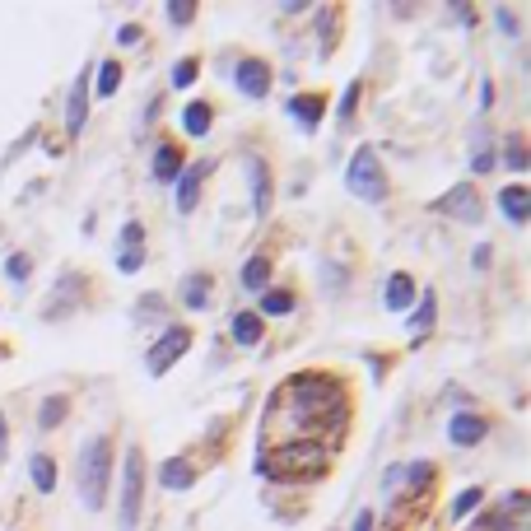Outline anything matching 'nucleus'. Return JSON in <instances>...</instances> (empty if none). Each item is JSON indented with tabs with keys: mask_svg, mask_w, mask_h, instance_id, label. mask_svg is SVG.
<instances>
[{
	"mask_svg": "<svg viewBox=\"0 0 531 531\" xmlns=\"http://www.w3.org/2000/svg\"><path fill=\"white\" fill-rule=\"evenodd\" d=\"M326 447L313 443V438H289V443H279L270 457L257 462L261 475H270V481H298V475H322L326 471Z\"/></svg>",
	"mask_w": 531,
	"mask_h": 531,
	"instance_id": "1",
	"label": "nucleus"
},
{
	"mask_svg": "<svg viewBox=\"0 0 531 531\" xmlns=\"http://www.w3.org/2000/svg\"><path fill=\"white\" fill-rule=\"evenodd\" d=\"M107 485H112V438L98 434L79 447V503L98 513L107 503Z\"/></svg>",
	"mask_w": 531,
	"mask_h": 531,
	"instance_id": "2",
	"label": "nucleus"
},
{
	"mask_svg": "<svg viewBox=\"0 0 531 531\" xmlns=\"http://www.w3.org/2000/svg\"><path fill=\"white\" fill-rule=\"evenodd\" d=\"M285 397L294 406V415H307V419H322L335 410H341V382L326 378V373H298L289 387H285Z\"/></svg>",
	"mask_w": 531,
	"mask_h": 531,
	"instance_id": "3",
	"label": "nucleus"
},
{
	"mask_svg": "<svg viewBox=\"0 0 531 531\" xmlns=\"http://www.w3.org/2000/svg\"><path fill=\"white\" fill-rule=\"evenodd\" d=\"M345 191L350 196H359V201H369V206H378V201H387V173H382V159H378V150L373 145H359L354 150V159L345 163Z\"/></svg>",
	"mask_w": 531,
	"mask_h": 531,
	"instance_id": "4",
	"label": "nucleus"
},
{
	"mask_svg": "<svg viewBox=\"0 0 531 531\" xmlns=\"http://www.w3.org/2000/svg\"><path fill=\"white\" fill-rule=\"evenodd\" d=\"M140 503H145V453L131 443L122 457V522H117V531L140 526Z\"/></svg>",
	"mask_w": 531,
	"mask_h": 531,
	"instance_id": "5",
	"label": "nucleus"
},
{
	"mask_svg": "<svg viewBox=\"0 0 531 531\" xmlns=\"http://www.w3.org/2000/svg\"><path fill=\"white\" fill-rule=\"evenodd\" d=\"M429 210L443 215V219H462V224H481L485 219V201H481V191H475V182H457L453 191H443Z\"/></svg>",
	"mask_w": 531,
	"mask_h": 531,
	"instance_id": "6",
	"label": "nucleus"
},
{
	"mask_svg": "<svg viewBox=\"0 0 531 531\" xmlns=\"http://www.w3.org/2000/svg\"><path fill=\"white\" fill-rule=\"evenodd\" d=\"M187 350H191V326H163V335L154 341V350L145 354V369H150L154 378H163Z\"/></svg>",
	"mask_w": 531,
	"mask_h": 531,
	"instance_id": "7",
	"label": "nucleus"
},
{
	"mask_svg": "<svg viewBox=\"0 0 531 531\" xmlns=\"http://www.w3.org/2000/svg\"><path fill=\"white\" fill-rule=\"evenodd\" d=\"M84 285H89V275L66 270V275H61V285H56V294L42 303V317H47V322H61L66 313H75V307L84 303Z\"/></svg>",
	"mask_w": 531,
	"mask_h": 531,
	"instance_id": "8",
	"label": "nucleus"
},
{
	"mask_svg": "<svg viewBox=\"0 0 531 531\" xmlns=\"http://www.w3.org/2000/svg\"><path fill=\"white\" fill-rule=\"evenodd\" d=\"M270 61H261V56H243V61L233 66V84H238V94L252 98V103H261L270 94Z\"/></svg>",
	"mask_w": 531,
	"mask_h": 531,
	"instance_id": "9",
	"label": "nucleus"
},
{
	"mask_svg": "<svg viewBox=\"0 0 531 531\" xmlns=\"http://www.w3.org/2000/svg\"><path fill=\"white\" fill-rule=\"evenodd\" d=\"M84 122H89V70H79L70 84V98H66V135L79 140Z\"/></svg>",
	"mask_w": 531,
	"mask_h": 531,
	"instance_id": "10",
	"label": "nucleus"
},
{
	"mask_svg": "<svg viewBox=\"0 0 531 531\" xmlns=\"http://www.w3.org/2000/svg\"><path fill=\"white\" fill-rule=\"evenodd\" d=\"M210 168H215V159H201L196 168H182V178H178V215H191V210H196V201H201V187H206V178H210Z\"/></svg>",
	"mask_w": 531,
	"mask_h": 531,
	"instance_id": "11",
	"label": "nucleus"
},
{
	"mask_svg": "<svg viewBox=\"0 0 531 531\" xmlns=\"http://www.w3.org/2000/svg\"><path fill=\"white\" fill-rule=\"evenodd\" d=\"M419 298V285L406 275V270H391L387 275V289H382V307H391V313H406V307Z\"/></svg>",
	"mask_w": 531,
	"mask_h": 531,
	"instance_id": "12",
	"label": "nucleus"
},
{
	"mask_svg": "<svg viewBox=\"0 0 531 531\" xmlns=\"http://www.w3.org/2000/svg\"><path fill=\"white\" fill-rule=\"evenodd\" d=\"M485 434H490V419L485 415H453V425H447L453 447H475V443H485Z\"/></svg>",
	"mask_w": 531,
	"mask_h": 531,
	"instance_id": "13",
	"label": "nucleus"
},
{
	"mask_svg": "<svg viewBox=\"0 0 531 531\" xmlns=\"http://www.w3.org/2000/svg\"><path fill=\"white\" fill-rule=\"evenodd\" d=\"M196 475H201V471H196L191 457H168V462L159 466V485H163V490H173V494H182V490L196 485Z\"/></svg>",
	"mask_w": 531,
	"mask_h": 531,
	"instance_id": "14",
	"label": "nucleus"
},
{
	"mask_svg": "<svg viewBox=\"0 0 531 531\" xmlns=\"http://www.w3.org/2000/svg\"><path fill=\"white\" fill-rule=\"evenodd\" d=\"M499 210L508 215V224H526V215H531V191L522 187V182H508L499 191Z\"/></svg>",
	"mask_w": 531,
	"mask_h": 531,
	"instance_id": "15",
	"label": "nucleus"
},
{
	"mask_svg": "<svg viewBox=\"0 0 531 531\" xmlns=\"http://www.w3.org/2000/svg\"><path fill=\"white\" fill-rule=\"evenodd\" d=\"M289 112H294V122H298L303 131H317L322 112H326V98H322V94H294V98H289Z\"/></svg>",
	"mask_w": 531,
	"mask_h": 531,
	"instance_id": "16",
	"label": "nucleus"
},
{
	"mask_svg": "<svg viewBox=\"0 0 531 531\" xmlns=\"http://www.w3.org/2000/svg\"><path fill=\"white\" fill-rule=\"evenodd\" d=\"M270 257H266V252H257V257H247L243 261V289L247 294H266L270 289Z\"/></svg>",
	"mask_w": 531,
	"mask_h": 531,
	"instance_id": "17",
	"label": "nucleus"
},
{
	"mask_svg": "<svg viewBox=\"0 0 531 531\" xmlns=\"http://www.w3.org/2000/svg\"><path fill=\"white\" fill-rule=\"evenodd\" d=\"M247 173H252V206H257V215H270V168H266V159H247Z\"/></svg>",
	"mask_w": 531,
	"mask_h": 531,
	"instance_id": "18",
	"label": "nucleus"
},
{
	"mask_svg": "<svg viewBox=\"0 0 531 531\" xmlns=\"http://www.w3.org/2000/svg\"><path fill=\"white\" fill-rule=\"evenodd\" d=\"M210 126H215V107H210L206 98H196V103L182 107V131H187V135L201 140V135H210Z\"/></svg>",
	"mask_w": 531,
	"mask_h": 531,
	"instance_id": "19",
	"label": "nucleus"
},
{
	"mask_svg": "<svg viewBox=\"0 0 531 531\" xmlns=\"http://www.w3.org/2000/svg\"><path fill=\"white\" fill-rule=\"evenodd\" d=\"M182 168H187V159H182L178 145H159L154 150V182H178Z\"/></svg>",
	"mask_w": 531,
	"mask_h": 531,
	"instance_id": "20",
	"label": "nucleus"
},
{
	"mask_svg": "<svg viewBox=\"0 0 531 531\" xmlns=\"http://www.w3.org/2000/svg\"><path fill=\"white\" fill-rule=\"evenodd\" d=\"M229 335L238 345H261V335H266V322L257 317V313H233V322H229Z\"/></svg>",
	"mask_w": 531,
	"mask_h": 531,
	"instance_id": "21",
	"label": "nucleus"
},
{
	"mask_svg": "<svg viewBox=\"0 0 531 531\" xmlns=\"http://www.w3.org/2000/svg\"><path fill=\"white\" fill-rule=\"evenodd\" d=\"M434 322H438V294L434 289H425V294H419V303H415V313H410V331L415 335H429L434 331Z\"/></svg>",
	"mask_w": 531,
	"mask_h": 531,
	"instance_id": "22",
	"label": "nucleus"
},
{
	"mask_svg": "<svg viewBox=\"0 0 531 531\" xmlns=\"http://www.w3.org/2000/svg\"><path fill=\"white\" fill-rule=\"evenodd\" d=\"M191 313H201V307H210V275L206 270H196V275H187L182 279V294H178Z\"/></svg>",
	"mask_w": 531,
	"mask_h": 531,
	"instance_id": "23",
	"label": "nucleus"
},
{
	"mask_svg": "<svg viewBox=\"0 0 531 531\" xmlns=\"http://www.w3.org/2000/svg\"><path fill=\"white\" fill-rule=\"evenodd\" d=\"M66 415H70V397H66V391H56V397H47L42 406H38V429H61L66 425Z\"/></svg>",
	"mask_w": 531,
	"mask_h": 531,
	"instance_id": "24",
	"label": "nucleus"
},
{
	"mask_svg": "<svg viewBox=\"0 0 531 531\" xmlns=\"http://www.w3.org/2000/svg\"><path fill=\"white\" fill-rule=\"evenodd\" d=\"M131 317H135L140 326H150V322H168V298H159V294H140L135 307H131Z\"/></svg>",
	"mask_w": 531,
	"mask_h": 531,
	"instance_id": "25",
	"label": "nucleus"
},
{
	"mask_svg": "<svg viewBox=\"0 0 531 531\" xmlns=\"http://www.w3.org/2000/svg\"><path fill=\"white\" fill-rule=\"evenodd\" d=\"M294 307H298V298H294L289 289H266V294H261V313H266V317H285V313H294ZM261 313H257V317H261Z\"/></svg>",
	"mask_w": 531,
	"mask_h": 531,
	"instance_id": "26",
	"label": "nucleus"
},
{
	"mask_svg": "<svg viewBox=\"0 0 531 531\" xmlns=\"http://www.w3.org/2000/svg\"><path fill=\"white\" fill-rule=\"evenodd\" d=\"M481 503H485V490H481V485H471V490H462V494L453 499V508H447V517L462 522V517H471L475 508H481Z\"/></svg>",
	"mask_w": 531,
	"mask_h": 531,
	"instance_id": "27",
	"label": "nucleus"
},
{
	"mask_svg": "<svg viewBox=\"0 0 531 531\" xmlns=\"http://www.w3.org/2000/svg\"><path fill=\"white\" fill-rule=\"evenodd\" d=\"M28 471H33V485H38L42 494H51V490H56V462H51V457L33 453V457H28Z\"/></svg>",
	"mask_w": 531,
	"mask_h": 531,
	"instance_id": "28",
	"label": "nucleus"
},
{
	"mask_svg": "<svg viewBox=\"0 0 531 531\" xmlns=\"http://www.w3.org/2000/svg\"><path fill=\"white\" fill-rule=\"evenodd\" d=\"M494 163H499V154H494V145H490V135H485V131H475V159H471V173H494Z\"/></svg>",
	"mask_w": 531,
	"mask_h": 531,
	"instance_id": "29",
	"label": "nucleus"
},
{
	"mask_svg": "<svg viewBox=\"0 0 531 531\" xmlns=\"http://www.w3.org/2000/svg\"><path fill=\"white\" fill-rule=\"evenodd\" d=\"M331 47H335V10L322 5V10H317V51L331 56Z\"/></svg>",
	"mask_w": 531,
	"mask_h": 531,
	"instance_id": "30",
	"label": "nucleus"
},
{
	"mask_svg": "<svg viewBox=\"0 0 531 531\" xmlns=\"http://www.w3.org/2000/svg\"><path fill=\"white\" fill-rule=\"evenodd\" d=\"M122 89V61H103V70H98V98H112Z\"/></svg>",
	"mask_w": 531,
	"mask_h": 531,
	"instance_id": "31",
	"label": "nucleus"
},
{
	"mask_svg": "<svg viewBox=\"0 0 531 531\" xmlns=\"http://www.w3.org/2000/svg\"><path fill=\"white\" fill-rule=\"evenodd\" d=\"M196 79H201V61H196V56H182V61L173 66V89H191Z\"/></svg>",
	"mask_w": 531,
	"mask_h": 531,
	"instance_id": "32",
	"label": "nucleus"
},
{
	"mask_svg": "<svg viewBox=\"0 0 531 531\" xmlns=\"http://www.w3.org/2000/svg\"><path fill=\"white\" fill-rule=\"evenodd\" d=\"M359 94H363V84H359V79H350V84H345V94H341V103H335V117H341V122H354Z\"/></svg>",
	"mask_w": 531,
	"mask_h": 531,
	"instance_id": "33",
	"label": "nucleus"
},
{
	"mask_svg": "<svg viewBox=\"0 0 531 531\" xmlns=\"http://www.w3.org/2000/svg\"><path fill=\"white\" fill-rule=\"evenodd\" d=\"M140 243H145V224H140V219H126V224H122V238H117V252H140Z\"/></svg>",
	"mask_w": 531,
	"mask_h": 531,
	"instance_id": "34",
	"label": "nucleus"
},
{
	"mask_svg": "<svg viewBox=\"0 0 531 531\" xmlns=\"http://www.w3.org/2000/svg\"><path fill=\"white\" fill-rule=\"evenodd\" d=\"M5 275L14 279V285H23V279L33 275V257H28V252H14V257H5Z\"/></svg>",
	"mask_w": 531,
	"mask_h": 531,
	"instance_id": "35",
	"label": "nucleus"
},
{
	"mask_svg": "<svg viewBox=\"0 0 531 531\" xmlns=\"http://www.w3.org/2000/svg\"><path fill=\"white\" fill-rule=\"evenodd\" d=\"M163 19L173 28H187L196 19V5H191V0H173V5H163Z\"/></svg>",
	"mask_w": 531,
	"mask_h": 531,
	"instance_id": "36",
	"label": "nucleus"
},
{
	"mask_svg": "<svg viewBox=\"0 0 531 531\" xmlns=\"http://www.w3.org/2000/svg\"><path fill=\"white\" fill-rule=\"evenodd\" d=\"M503 159H508L513 173H526V145H522V135H517V131L508 135V150H503Z\"/></svg>",
	"mask_w": 531,
	"mask_h": 531,
	"instance_id": "37",
	"label": "nucleus"
},
{
	"mask_svg": "<svg viewBox=\"0 0 531 531\" xmlns=\"http://www.w3.org/2000/svg\"><path fill=\"white\" fill-rule=\"evenodd\" d=\"M140 266H145V252H117V270L122 275H135Z\"/></svg>",
	"mask_w": 531,
	"mask_h": 531,
	"instance_id": "38",
	"label": "nucleus"
},
{
	"mask_svg": "<svg viewBox=\"0 0 531 531\" xmlns=\"http://www.w3.org/2000/svg\"><path fill=\"white\" fill-rule=\"evenodd\" d=\"M494 19H499V28H503V38H517V19H513V10H508V5H499V10H494Z\"/></svg>",
	"mask_w": 531,
	"mask_h": 531,
	"instance_id": "39",
	"label": "nucleus"
},
{
	"mask_svg": "<svg viewBox=\"0 0 531 531\" xmlns=\"http://www.w3.org/2000/svg\"><path fill=\"white\" fill-rule=\"evenodd\" d=\"M140 38H145V33H140V23H122L117 28V47H135Z\"/></svg>",
	"mask_w": 531,
	"mask_h": 531,
	"instance_id": "40",
	"label": "nucleus"
},
{
	"mask_svg": "<svg viewBox=\"0 0 531 531\" xmlns=\"http://www.w3.org/2000/svg\"><path fill=\"white\" fill-rule=\"evenodd\" d=\"M490 107H494V79L481 75V112H490Z\"/></svg>",
	"mask_w": 531,
	"mask_h": 531,
	"instance_id": "41",
	"label": "nucleus"
},
{
	"mask_svg": "<svg viewBox=\"0 0 531 531\" xmlns=\"http://www.w3.org/2000/svg\"><path fill=\"white\" fill-rule=\"evenodd\" d=\"M322 279H326V294H335V289H341V270H335V266H322Z\"/></svg>",
	"mask_w": 531,
	"mask_h": 531,
	"instance_id": "42",
	"label": "nucleus"
},
{
	"mask_svg": "<svg viewBox=\"0 0 531 531\" xmlns=\"http://www.w3.org/2000/svg\"><path fill=\"white\" fill-rule=\"evenodd\" d=\"M471 266H475V270H485V266H490V243H481V247L471 252Z\"/></svg>",
	"mask_w": 531,
	"mask_h": 531,
	"instance_id": "43",
	"label": "nucleus"
},
{
	"mask_svg": "<svg viewBox=\"0 0 531 531\" xmlns=\"http://www.w3.org/2000/svg\"><path fill=\"white\" fill-rule=\"evenodd\" d=\"M508 513H513V517H522V513H526V494H522V490H513V494H508Z\"/></svg>",
	"mask_w": 531,
	"mask_h": 531,
	"instance_id": "44",
	"label": "nucleus"
},
{
	"mask_svg": "<svg viewBox=\"0 0 531 531\" xmlns=\"http://www.w3.org/2000/svg\"><path fill=\"white\" fill-rule=\"evenodd\" d=\"M447 14H453V19H462V28H471V23H475V10H471V5H453Z\"/></svg>",
	"mask_w": 531,
	"mask_h": 531,
	"instance_id": "45",
	"label": "nucleus"
},
{
	"mask_svg": "<svg viewBox=\"0 0 531 531\" xmlns=\"http://www.w3.org/2000/svg\"><path fill=\"white\" fill-rule=\"evenodd\" d=\"M350 531H373V508H363L359 517H354V526Z\"/></svg>",
	"mask_w": 531,
	"mask_h": 531,
	"instance_id": "46",
	"label": "nucleus"
},
{
	"mask_svg": "<svg viewBox=\"0 0 531 531\" xmlns=\"http://www.w3.org/2000/svg\"><path fill=\"white\" fill-rule=\"evenodd\" d=\"M5 443H10V419L0 415V462H5Z\"/></svg>",
	"mask_w": 531,
	"mask_h": 531,
	"instance_id": "47",
	"label": "nucleus"
},
{
	"mask_svg": "<svg viewBox=\"0 0 531 531\" xmlns=\"http://www.w3.org/2000/svg\"><path fill=\"white\" fill-rule=\"evenodd\" d=\"M0 359H5V345H0Z\"/></svg>",
	"mask_w": 531,
	"mask_h": 531,
	"instance_id": "48",
	"label": "nucleus"
}]
</instances>
